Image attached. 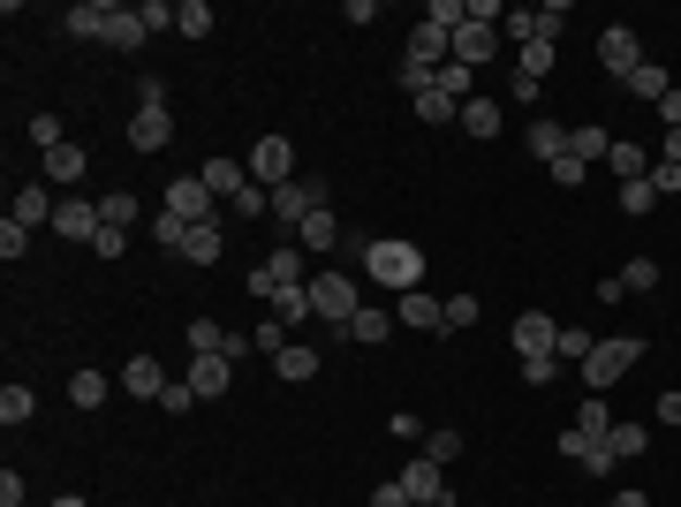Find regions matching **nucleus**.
I'll return each instance as SVG.
<instances>
[{
	"label": "nucleus",
	"instance_id": "1",
	"mask_svg": "<svg viewBox=\"0 0 681 507\" xmlns=\"http://www.w3.org/2000/svg\"><path fill=\"white\" fill-rule=\"evenodd\" d=\"M363 273H371L386 296H409V288H424V250H417V243H401V235L363 243Z\"/></svg>",
	"mask_w": 681,
	"mask_h": 507
},
{
	"label": "nucleus",
	"instance_id": "2",
	"mask_svg": "<svg viewBox=\"0 0 681 507\" xmlns=\"http://www.w3.org/2000/svg\"><path fill=\"white\" fill-rule=\"evenodd\" d=\"M363 311V288H356V273H311V319H326V326H348Z\"/></svg>",
	"mask_w": 681,
	"mask_h": 507
},
{
	"label": "nucleus",
	"instance_id": "3",
	"mask_svg": "<svg viewBox=\"0 0 681 507\" xmlns=\"http://www.w3.org/2000/svg\"><path fill=\"white\" fill-rule=\"evenodd\" d=\"M636 363H644V341H598V348H591V356H583V386H591V394H606V386H621V371H636Z\"/></svg>",
	"mask_w": 681,
	"mask_h": 507
},
{
	"label": "nucleus",
	"instance_id": "4",
	"mask_svg": "<svg viewBox=\"0 0 681 507\" xmlns=\"http://www.w3.org/2000/svg\"><path fill=\"white\" fill-rule=\"evenodd\" d=\"M160 212H174V220H212V212H220V197L205 189V174H174L168 197H160Z\"/></svg>",
	"mask_w": 681,
	"mask_h": 507
},
{
	"label": "nucleus",
	"instance_id": "5",
	"mask_svg": "<svg viewBox=\"0 0 681 507\" xmlns=\"http://www.w3.org/2000/svg\"><path fill=\"white\" fill-rule=\"evenodd\" d=\"M250 182L288 189V182H296V145H288V137H258V152H250Z\"/></svg>",
	"mask_w": 681,
	"mask_h": 507
},
{
	"label": "nucleus",
	"instance_id": "6",
	"mask_svg": "<svg viewBox=\"0 0 681 507\" xmlns=\"http://www.w3.org/2000/svg\"><path fill=\"white\" fill-rule=\"evenodd\" d=\"M598 61H606V76H621V84H629V76L644 69V46H636V30H629V23H606V30H598Z\"/></svg>",
	"mask_w": 681,
	"mask_h": 507
},
{
	"label": "nucleus",
	"instance_id": "7",
	"mask_svg": "<svg viewBox=\"0 0 681 507\" xmlns=\"http://www.w3.org/2000/svg\"><path fill=\"white\" fill-rule=\"evenodd\" d=\"M220 250H227V220L212 212V220H189V235H182V265H220Z\"/></svg>",
	"mask_w": 681,
	"mask_h": 507
},
{
	"label": "nucleus",
	"instance_id": "8",
	"mask_svg": "<svg viewBox=\"0 0 681 507\" xmlns=\"http://www.w3.org/2000/svg\"><path fill=\"white\" fill-rule=\"evenodd\" d=\"M515 356H560V319L553 311H522L515 319Z\"/></svg>",
	"mask_w": 681,
	"mask_h": 507
},
{
	"label": "nucleus",
	"instance_id": "9",
	"mask_svg": "<svg viewBox=\"0 0 681 507\" xmlns=\"http://www.w3.org/2000/svg\"><path fill=\"white\" fill-rule=\"evenodd\" d=\"M319 205H326V189H319V182H288V189H273V220H281V227H304Z\"/></svg>",
	"mask_w": 681,
	"mask_h": 507
},
{
	"label": "nucleus",
	"instance_id": "10",
	"mask_svg": "<svg viewBox=\"0 0 681 507\" xmlns=\"http://www.w3.org/2000/svg\"><path fill=\"white\" fill-rule=\"evenodd\" d=\"M53 235L91 250V235H99V205H84V197H61V212H53Z\"/></svg>",
	"mask_w": 681,
	"mask_h": 507
},
{
	"label": "nucleus",
	"instance_id": "11",
	"mask_svg": "<svg viewBox=\"0 0 681 507\" xmlns=\"http://www.w3.org/2000/svg\"><path fill=\"white\" fill-rule=\"evenodd\" d=\"M394 319H401V326H424V334H447V304H439L432 288H409V296L394 304Z\"/></svg>",
	"mask_w": 681,
	"mask_h": 507
},
{
	"label": "nucleus",
	"instance_id": "12",
	"mask_svg": "<svg viewBox=\"0 0 681 507\" xmlns=\"http://www.w3.org/2000/svg\"><path fill=\"white\" fill-rule=\"evenodd\" d=\"M168 137H174V107H137V114H129V145H137V152H160Z\"/></svg>",
	"mask_w": 681,
	"mask_h": 507
},
{
	"label": "nucleus",
	"instance_id": "13",
	"mask_svg": "<svg viewBox=\"0 0 681 507\" xmlns=\"http://www.w3.org/2000/svg\"><path fill=\"white\" fill-rule=\"evenodd\" d=\"M122 386H129L137 401H160V394H168V371H160V356H145V348H137V356L122 363Z\"/></svg>",
	"mask_w": 681,
	"mask_h": 507
},
{
	"label": "nucleus",
	"instance_id": "14",
	"mask_svg": "<svg viewBox=\"0 0 681 507\" xmlns=\"http://www.w3.org/2000/svg\"><path fill=\"white\" fill-rule=\"evenodd\" d=\"M401 493H409V500L424 507V500H455V493H447V478H439V462H432V455H417V462H409V470H401Z\"/></svg>",
	"mask_w": 681,
	"mask_h": 507
},
{
	"label": "nucleus",
	"instance_id": "15",
	"mask_svg": "<svg viewBox=\"0 0 681 507\" xmlns=\"http://www.w3.org/2000/svg\"><path fill=\"white\" fill-rule=\"evenodd\" d=\"M493 53H500V30H485V23H462V30H455V61H462V69H485Z\"/></svg>",
	"mask_w": 681,
	"mask_h": 507
},
{
	"label": "nucleus",
	"instance_id": "16",
	"mask_svg": "<svg viewBox=\"0 0 681 507\" xmlns=\"http://www.w3.org/2000/svg\"><path fill=\"white\" fill-rule=\"evenodd\" d=\"M53 212H61V205H53V189H46V182H23L8 220H23V227H53Z\"/></svg>",
	"mask_w": 681,
	"mask_h": 507
},
{
	"label": "nucleus",
	"instance_id": "17",
	"mask_svg": "<svg viewBox=\"0 0 681 507\" xmlns=\"http://www.w3.org/2000/svg\"><path fill=\"white\" fill-rule=\"evenodd\" d=\"M189 386H197V401H220V394L235 386V363H227V356H197V363H189Z\"/></svg>",
	"mask_w": 681,
	"mask_h": 507
},
{
	"label": "nucleus",
	"instance_id": "18",
	"mask_svg": "<svg viewBox=\"0 0 681 507\" xmlns=\"http://www.w3.org/2000/svg\"><path fill=\"white\" fill-rule=\"evenodd\" d=\"M145 38H152V30H145V15H137V8H114V15H107V38H99V46H114V53H137Z\"/></svg>",
	"mask_w": 681,
	"mask_h": 507
},
{
	"label": "nucleus",
	"instance_id": "19",
	"mask_svg": "<svg viewBox=\"0 0 681 507\" xmlns=\"http://www.w3.org/2000/svg\"><path fill=\"white\" fill-rule=\"evenodd\" d=\"M340 334H348V341H363V348H379V341L394 334V311H386V304H363V311H356V319H348Z\"/></svg>",
	"mask_w": 681,
	"mask_h": 507
},
{
	"label": "nucleus",
	"instance_id": "20",
	"mask_svg": "<svg viewBox=\"0 0 681 507\" xmlns=\"http://www.w3.org/2000/svg\"><path fill=\"white\" fill-rule=\"evenodd\" d=\"M205 189H212V197H220V205H227V197H235V189H243V182H250V160H205Z\"/></svg>",
	"mask_w": 681,
	"mask_h": 507
},
{
	"label": "nucleus",
	"instance_id": "21",
	"mask_svg": "<svg viewBox=\"0 0 681 507\" xmlns=\"http://www.w3.org/2000/svg\"><path fill=\"white\" fill-rule=\"evenodd\" d=\"M296 243H304L311 258H326V250H334V243H340V220H334V212H326V205H319V212H311V220L296 227Z\"/></svg>",
	"mask_w": 681,
	"mask_h": 507
},
{
	"label": "nucleus",
	"instance_id": "22",
	"mask_svg": "<svg viewBox=\"0 0 681 507\" xmlns=\"http://www.w3.org/2000/svg\"><path fill=\"white\" fill-rule=\"evenodd\" d=\"M84 168H91V160H84V145H53V152H46V182H61V189H76V182H84Z\"/></svg>",
	"mask_w": 681,
	"mask_h": 507
},
{
	"label": "nucleus",
	"instance_id": "23",
	"mask_svg": "<svg viewBox=\"0 0 681 507\" xmlns=\"http://www.w3.org/2000/svg\"><path fill=\"white\" fill-rule=\"evenodd\" d=\"M606 152H614V129H598V122L568 129V160H583V168H591V160H606Z\"/></svg>",
	"mask_w": 681,
	"mask_h": 507
},
{
	"label": "nucleus",
	"instance_id": "24",
	"mask_svg": "<svg viewBox=\"0 0 681 507\" xmlns=\"http://www.w3.org/2000/svg\"><path fill=\"white\" fill-rule=\"evenodd\" d=\"M273 371H281L288 386H304V379H319V348H304V341H288V348L273 356Z\"/></svg>",
	"mask_w": 681,
	"mask_h": 507
},
{
	"label": "nucleus",
	"instance_id": "25",
	"mask_svg": "<svg viewBox=\"0 0 681 507\" xmlns=\"http://www.w3.org/2000/svg\"><path fill=\"white\" fill-rule=\"evenodd\" d=\"M107 15H114V0H76L69 8V30L76 38H107Z\"/></svg>",
	"mask_w": 681,
	"mask_h": 507
},
{
	"label": "nucleus",
	"instance_id": "26",
	"mask_svg": "<svg viewBox=\"0 0 681 507\" xmlns=\"http://www.w3.org/2000/svg\"><path fill=\"white\" fill-rule=\"evenodd\" d=\"M553 61H560V46H553V38H537V46H522V53H515V76L545 84V76H553Z\"/></svg>",
	"mask_w": 681,
	"mask_h": 507
},
{
	"label": "nucleus",
	"instance_id": "27",
	"mask_svg": "<svg viewBox=\"0 0 681 507\" xmlns=\"http://www.w3.org/2000/svg\"><path fill=\"white\" fill-rule=\"evenodd\" d=\"M522 145H530V160H545V168H553V160L568 152V129H560V122H530V137H522Z\"/></svg>",
	"mask_w": 681,
	"mask_h": 507
},
{
	"label": "nucleus",
	"instance_id": "28",
	"mask_svg": "<svg viewBox=\"0 0 681 507\" xmlns=\"http://www.w3.org/2000/svg\"><path fill=\"white\" fill-rule=\"evenodd\" d=\"M606 168L621 174V182H644L652 160H644V145H629V137H614V152H606Z\"/></svg>",
	"mask_w": 681,
	"mask_h": 507
},
{
	"label": "nucleus",
	"instance_id": "29",
	"mask_svg": "<svg viewBox=\"0 0 681 507\" xmlns=\"http://www.w3.org/2000/svg\"><path fill=\"white\" fill-rule=\"evenodd\" d=\"M417 122H432V129H447V122H462V99H447V91L432 84V91L417 99Z\"/></svg>",
	"mask_w": 681,
	"mask_h": 507
},
{
	"label": "nucleus",
	"instance_id": "30",
	"mask_svg": "<svg viewBox=\"0 0 681 507\" xmlns=\"http://www.w3.org/2000/svg\"><path fill=\"white\" fill-rule=\"evenodd\" d=\"M107 394H114V379H107V371H76V379H69V401H76V409H99Z\"/></svg>",
	"mask_w": 681,
	"mask_h": 507
},
{
	"label": "nucleus",
	"instance_id": "31",
	"mask_svg": "<svg viewBox=\"0 0 681 507\" xmlns=\"http://www.w3.org/2000/svg\"><path fill=\"white\" fill-rule=\"evenodd\" d=\"M575 432H583V440H606V432H614V409H606V394H583V409H575Z\"/></svg>",
	"mask_w": 681,
	"mask_h": 507
},
{
	"label": "nucleus",
	"instance_id": "32",
	"mask_svg": "<svg viewBox=\"0 0 681 507\" xmlns=\"http://www.w3.org/2000/svg\"><path fill=\"white\" fill-rule=\"evenodd\" d=\"M500 38H515V46H537V38H545V15H537V8H508Z\"/></svg>",
	"mask_w": 681,
	"mask_h": 507
},
{
	"label": "nucleus",
	"instance_id": "33",
	"mask_svg": "<svg viewBox=\"0 0 681 507\" xmlns=\"http://www.w3.org/2000/svg\"><path fill=\"white\" fill-rule=\"evenodd\" d=\"M629 91H636V99H652V107H659V99H667V91H674V76H667V69H659V61H644V69H636V76H629Z\"/></svg>",
	"mask_w": 681,
	"mask_h": 507
},
{
	"label": "nucleus",
	"instance_id": "34",
	"mask_svg": "<svg viewBox=\"0 0 681 507\" xmlns=\"http://www.w3.org/2000/svg\"><path fill=\"white\" fill-rule=\"evenodd\" d=\"M227 212H235V220H258V212H273V189H265V182H243V189L227 197Z\"/></svg>",
	"mask_w": 681,
	"mask_h": 507
},
{
	"label": "nucleus",
	"instance_id": "35",
	"mask_svg": "<svg viewBox=\"0 0 681 507\" xmlns=\"http://www.w3.org/2000/svg\"><path fill=\"white\" fill-rule=\"evenodd\" d=\"M38 417V401H30V386H0V424L15 432V424H30Z\"/></svg>",
	"mask_w": 681,
	"mask_h": 507
},
{
	"label": "nucleus",
	"instance_id": "36",
	"mask_svg": "<svg viewBox=\"0 0 681 507\" xmlns=\"http://www.w3.org/2000/svg\"><path fill=\"white\" fill-rule=\"evenodd\" d=\"M182 334H189V356H220V348H227V326H220V319H197V326H182Z\"/></svg>",
	"mask_w": 681,
	"mask_h": 507
},
{
	"label": "nucleus",
	"instance_id": "37",
	"mask_svg": "<svg viewBox=\"0 0 681 507\" xmlns=\"http://www.w3.org/2000/svg\"><path fill=\"white\" fill-rule=\"evenodd\" d=\"M462 129H470V137H500V107H493V99H470V107H462Z\"/></svg>",
	"mask_w": 681,
	"mask_h": 507
},
{
	"label": "nucleus",
	"instance_id": "38",
	"mask_svg": "<svg viewBox=\"0 0 681 507\" xmlns=\"http://www.w3.org/2000/svg\"><path fill=\"white\" fill-rule=\"evenodd\" d=\"M621 212H629V220L659 212V189H652V174H644V182H621Z\"/></svg>",
	"mask_w": 681,
	"mask_h": 507
},
{
	"label": "nucleus",
	"instance_id": "39",
	"mask_svg": "<svg viewBox=\"0 0 681 507\" xmlns=\"http://www.w3.org/2000/svg\"><path fill=\"white\" fill-rule=\"evenodd\" d=\"M129 220H137V197H129V189L99 197V227H122V235H129Z\"/></svg>",
	"mask_w": 681,
	"mask_h": 507
},
{
	"label": "nucleus",
	"instance_id": "40",
	"mask_svg": "<svg viewBox=\"0 0 681 507\" xmlns=\"http://www.w3.org/2000/svg\"><path fill=\"white\" fill-rule=\"evenodd\" d=\"M621 288H629V296H652V288H659V258H629V265H621Z\"/></svg>",
	"mask_w": 681,
	"mask_h": 507
},
{
	"label": "nucleus",
	"instance_id": "41",
	"mask_svg": "<svg viewBox=\"0 0 681 507\" xmlns=\"http://www.w3.org/2000/svg\"><path fill=\"white\" fill-rule=\"evenodd\" d=\"M273 319H281V326H304V319H311V288H281V296H273Z\"/></svg>",
	"mask_w": 681,
	"mask_h": 507
},
{
	"label": "nucleus",
	"instance_id": "42",
	"mask_svg": "<svg viewBox=\"0 0 681 507\" xmlns=\"http://www.w3.org/2000/svg\"><path fill=\"white\" fill-rule=\"evenodd\" d=\"M606 447H614V462H629V455H644V447H652V432H644V424H614V432H606Z\"/></svg>",
	"mask_w": 681,
	"mask_h": 507
},
{
	"label": "nucleus",
	"instance_id": "43",
	"mask_svg": "<svg viewBox=\"0 0 681 507\" xmlns=\"http://www.w3.org/2000/svg\"><path fill=\"white\" fill-rule=\"evenodd\" d=\"M470 84H478V69H462V61H447V69H439V91H447V99H462V107L478 99Z\"/></svg>",
	"mask_w": 681,
	"mask_h": 507
},
{
	"label": "nucleus",
	"instance_id": "44",
	"mask_svg": "<svg viewBox=\"0 0 681 507\" xmlns=\"http://www.w3.org/2000/svg\"><path fill=\"white\" fill-rule=\"evenodd\" d=\"M174 30H182V38H205V30H212V8H205V0H182Z\"/></svg>",
	"mask_w": 681,
	"mask_h": 507
},
{
	"label": "nucleus",
	"instance_id": "45",
	"mask_svg": "<svg viewBox=\"0 0 681 507\" xmlns=\"http://www.w3.org/2000/svg\"><path fill=\"white\" fill-rule=\"evenodd\" d=\"M23 250H30V227H23V220H0V258L23 265Z\"/></svg>",
	"mask_w": 681,
	"mask_h": 507
},
{
	"label": "nucleus",
	"instance_id": "46",
	"mask_svg": "<svg viewBox=\"0 0 681 507\" xmlns=\"http://www.w3.org/2000/svg\"><path fill=\"white\" fill-rule=\"evenodd\" d=\"M424 455H432V462L447 470V462L462 455V432H447V424H439V432H424Z\"/></svg>",
	"mask_w": 681,
	"mask_h": 507
},
{
	"label": "nucleus",
	"instance_id": "47",
	"mask_svg": "<svg viewBox=\"0 0 681 507\" xmlns=\"http://www.w3.org/2000/svg\"><path fill=\"white\" fill-rule=\"evenodd\" d=\"M182 235H189V220H174V212H152V243H160V250H182Z\"/></svg>",
	"mask_w": 681,
	"mask_h": 507
},
{
	"label": "nucleus",
	"instance_id": "48",
	"mask_svg": "<svg viewBox=\"0 0 681 507\" xmlns=\"http://www.w3.org/2000/svg\"><path fill=\"white\" fill-rule=\"evenodd\" d=\"M137 15H145V30H174V15H182V0H145Z\"/></svg>",
	"mask_w": 681,
	"mask_h": 507
},
{
	"label": "nucleus",
	"instance_id": "49",
	"mask_svg": "<svg viewBox=\"0 0 681 507\" xmlns=\"http://www.w3.org/2000/svg\"><path fill=\"white\" fill-rule=\"evenodd\" d=\"M522 379H530V386H553V379H560V356H522Z\"/></svg>",
	"mask_w": 681,
	"mask_h": 507
},
{
	"label": "nucleus",
	"instance_id": "50",
	"mask_svg": "<svg viewBox=\"0 0 681 507\" xmlns=\"http://www.w3.org/2000/svg\"><path fill=\"white\" fill-rule=\"evenodd\" d=\"M591 348H598V341L583 334V326H560V363H568V356H575V363H583V356H591Z\"/></svg>",
	"mask_w": 681,
	"mask_h": 507
},
{
	"label": "nucleus",
	"instance_id": "51",
	"mask_svg": "<svg viewBox=\"0 0 681 507\" xmlns=\"http://www.w3.org/2000/svg\"><path fill=\"white\" fill-rule=\"evenodd\" d=\"M30 145L53 152V145H61V122H53V114H30Z\"/></svg>",
	"mask_w": 681,
	"mask_h": 507
},
{
	"label": "nucleus",
	"instance_id": "52",
	"mask_svg": "<svg viewBox=\"0 0 681 507\" xmlns=\"http://www.w3.org/2000/svg\"><path fill=\"white\" fill-rule=\"evenodd\" d=\"M122 250H129L122 227H99V235H91V258H122Z\"/></svg>",
	"mask_w": 681,
	"mask_h": 507
},
{
	"label": "nucleus",
	"instance_id": "53",
	"mask_svg": "<svg viewBox=\"0 0 681 507\" xmlns=\"http://www.w3.org/2000/svg\"><path fill=\"white\" fill-rule=\"evenodd\" d=\"M583 174H591V168H583V160H568V152L553 160V182H560V189H583Z\"/></svg>",
	"mask_w": 681,
	"mask_h": 507
},
{
	"label": "nucleus",
	"instance_id": "54",
	"mask_svg": "<svg viewBox=\"0 0 681 507\" xmlns=\"http://www.w3.org/2000/svg\"><path fill=\"white\" fill-rule=\"evenodd\" d=\"M455 326H478V296H455V304H447V334H455Z\"/></svg>",
	"mask_w": 681,
	"mask_h": 507
},
{
	"label": "nucleus",
	"instance_id": "55",
	"mask_svg": "<svg viewBox=\"0 0 681 507\" xmlns=\"http://www.w3.org/2000/svg\"><path fill=\"white\" fill-rule=\"evenodd\" d=\"M189 401H197V386H189V379H182V386H168V394H160V409H168V417H182Z\"/></svg>",
	"mask_w": 681,
	"mask_h": 507
},
{
	"label": "nucleus",
	"instance_id": "56",
	"mask_svg": "<svg viewBox=\"0 0 681 507\" xmlns=\"http://www.w3.org/2000/svg\"><path fill=\"white\" fill-rule=\"evenodd\" d=\"M371 507H417V500H409V493H401V478H386V485H379V493H371Z\"/></svg>",
	"mask_w": 681,
	"mask_h": 507
},
{
	"label": "nucleus",
	"instance_id": "57",
	"mask_svg": "<svg viewBox=\"0 0 681 507\" xmlns=\"http://www.w3.org/2000/svg\"><path fill=\"white\" fill-rule=\"evenodd\" d=\"M137 107H168V76H145L137 84Z\"/></svg>",
	"mask_w": 681,
	"mask_h": 507
},
{
	"label": "nucleus",
	"instance_id": "58",
	"mask_svg": "<svg viewBox=\"0 0 681 507\" xmlns=\"http://www.w3.org/2000/svg\"><path fill=\"white\" fill-rule=\"evenodd\" d=\"M652 189H659V197H681V168H652Z\"/></svg>",
	"mask_w": 681,
	"mask_h": 507
},
{
	"label": "nucleus",
	"instance_id": "59",
	"mask_svg": "<svg viewBox=\"0 0 681 507\" xmlns=\"http://www.w3.org/2000/svg\"><path fill=\"white\" fill-rule=\"evenodd\" d=\"M659 424H681V386H667V394H659Z\"/></svg>",
	"mask_w": 681,
	"mask_h": 507
},
{
	"label": "nucleus",
	"instance_id": "60",
	"mask_svg": "<svg viewBox=\"0 0 681 507\" xmlns=\"http://www.w3.org/2000/svg\"><path fill=\"white\" fill-rule=\"evenodd\" d=\"M659 122H667V129H681V84L667 91V99H659Z\"/></svg>",
	"mask_w": 681,
	"mask_h": 507
},
{
	"label": "nucleus",
	"instance_id": "61",
	"mask_svg": "<svg viewBox=\"0 0 681 507\" xmlns=\"http://www.w3.org/2000/svg\"><path fill=\"white\" fill-rule=\"evenodd\" d=\"M659 168H681V129H667V145H659Z\"/></svg>",
	"mask_w": 681,
	"mask_h": 507
},
{
	"label": "nucleus",
	"instance_id": "62",
	"mask_svg": "<svg viewBox=\"0 0 681 507\" xmlns=\"http://www.w3.org/2000/svg\"><path fill=\"white\" fill-rule=\"evenodd\" d=\"M614 507H652V500H644V493H621V500H614Z\"/></svg>",
	"mask_w": 681,
	"mask_h": 507
},
{
	"label": "nucleus",
	"instance_id": "63",
	"mask_svg": "<svg viewBox=\"0 0 681 507\" xmlns=\"http://www.w3.org/2000/svg\"><path fill=\"white\" fill-rule=\"evenodd\" d=\"M53 507H91V500H76V493H69V500H53Z\"/></svg>",
	"mask_w": 681,
	"mask_h": 507
},
{
	"label": "nucleus",
	"instance_id": "64",
	"mask_svg": "<svg viewBox=\"0 0 681 507\" xmlns=\"http://www.w3.org/2000/svg\"><path fill=\"white\" fill-rule=\"evenodd\" d=\"M424 507H455V500H424Z\"/></svg>",
	"mask_w": 681,
	"mask_h": 507
}]
</instances>
